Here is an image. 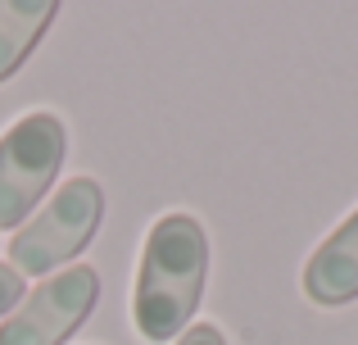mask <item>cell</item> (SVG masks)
I'll list each match as a JSON object with an SVG mask.
<instances>
[{"label": "cell", "mask_w": 358, "mask_h": 345, "mask_svg": "<svg viewBox=\"0 0 358 345\" xmlns=\"http://www.w3.org/2000/svg\"><path fill=\"white\" fill-rule=\"evenodd\" d=\"M209 282V237L191 213L155 218L136 264L131 286V323L145 341H173L191 328Z\"/></svg>", "instance_id": "obj_1"}, {"label": "cell", "mask_w": 358, "mask_h": 345, "mask_svg": "<svg viewBox=\"0 0 358 345\" xmlns=\"http://www.w3.org/2000/svg\"><path fill=\"white\" fill-rule=\"evenodd\" d=\"M100 218H105V191L91 177H69L50 200L36 209L9 241V268L18 277L59 273L73 255L91 246Z\"/></svg>", "instance_id": "obj_2"}, {"label": "cell", "mask_w": 358, "mask_h": 345, "mask_svg": "<svg viewBox=\"0 0 358 345\" xmlns=\"http://www.w3.org/2000/svg\"><path fill=\"white\" fill-rule=\"evenodd\" d=\"M69 155V127L50 109L23 114L0 136V232H18L45 200Z\"/></svg>", "instance_id": "obj_3"}, {"label": "cell", "mask_w": 358, "mask_h": 345, "mask_svg": "<svg viewBox=\"0 0 358 345\" xmlns=\"http://www.w3.org/2000/svg\"><path fill=\"white\" fill-rule=\"evenodd\" d=\"M100 300V273L87 264L59 268L0 323V345H64L91 318Z\"/></svg>", "instance_id": "obj_4"}, {"label": "cell", "mask_w": 358, "mask_h": 345, "mask_svg": "<svg viewBox=\"0 0 358 345\" xmlns=\"http://www.w3.org/2000/svg\"><path fill=\"white\" fill-rule=\"evenodd\" d=\"M304 295L313 304H322V309L358 300V209L308 255Z\"/></svg>", "instance_id": "obj_5"}, {"label": "cell", "mask_w": 358, "mask_h": 345, "mask_svg": "<svg viewBox=\"0 0 358 345\" xmlns=\"http://www.w3.org/2000/svg\"><path fill=\"white\" fill-rule=\"evenodd\" d=\"M55 14L59 5L50 0H0V82H9L23 69V59L36 50Z\"/></svg>", "instance_id": "obj_6"}, {"label": "cell", "mask_w": 358, "mask_h": 345, "mask_svg": "<svg viewBox=\"0 0 358 345\" xmlns=\"http://www.w3.org/2000/svg\"><path fill=\"white\" fill-rule=\"evenodd\" d=\"M18 300H23V277L9 264H0V318H9L18 309Z\"/></svg>", "instance_id": "obj_7"}, {"label": "cell", "mask_w": 358, "mask_h": 345, "mask_svg": "<svg viewBox=\"0 0 358 345\" xmlns=\"http://www.w3.org/2000/svg\"><path fill=\"white\" fill-rule=\"evenodd\" d=\"M177 345H227V337H222V328H213V323H191V328L177 337Z\"/></svg>", "instance_id": "obj_8"}]
</instances>
